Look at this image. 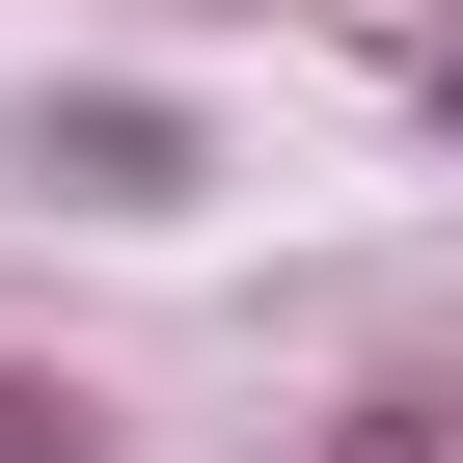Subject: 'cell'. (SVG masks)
<instances>
[{
  "instance_id": "cell-1",
  "label": "cell",
  "mask_w": 463,
  "mask_h": 463,
  "mask_svg": "<svg viewBox=\"0 0 463 463\" xmlns=\"http://www.w3.org/2000/svg\"><path fill=\"white\" fill-rule=\"evenodd\" d=\"M28 191H82V218H191L218 137H191L164 82H28Z\"/></svg>"
},
{
  "instance_id": "cell-2",
  "label": "cell",
  "mask_w": 463,
  "mask_h": 463,
  "mask_svg": "<svg viewBox=\"0 0 463 463\" xmlns=\"http://www.w3.org/2000/svg\"><path fill=\"white\" fill-rule=\"evenodd\" d=\"M0 463H82V382H28V354H0Z\"/></svg>"
},
{
  "instance_id": "cell-3",
  "label": "cell",
  "mask_w": 463,
  "mask_h": 463,
  "mask_svg": "<svg viewBox=\"0 0 463 463\" xmlns=\"http://www.w3.org/2000/svg\"><path fill=\"white\" fill-rule=\"evenodd\" d=\"M436 137H463V28H436Z\"/></svg>"
}]
</instances>
